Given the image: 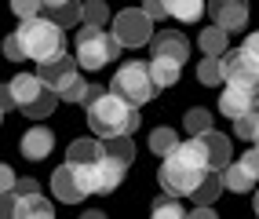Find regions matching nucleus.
Returning a JSON list of instances; mask_svg holds the SVG:
<instances>
[{"label":"nucleus","mask_w":259,"mask_h":219,"mask_svg":"<svg viewBox=\"0 0 259 219\" xmlns=\"http://www.w3.org/2000/svg\"><path fill=\"white\" fill-rule=\"evenodd\" d=\"M44 19L55 22L59 29H73L84 22V4H73V0H48L44 4Z\"/></svg>","instance_id":"16"},{"label":"nucleus","mask_w":259,"mask_h":219,"mask_svg":"<svg viewBox=\"0 0 259 219\" xmlns=\"http://www.w3.org/2000/svg\"><path fill=\"white\" fill-rule=\"evenodd\" d=\"M150 219H190V212H183V205H176V197L161 194L157 201H153V212Z\"/></svg>","instance_id":"29"},{"label":"nucleus","mask_w":259,"mask_h":219,"mask_svg":"<svg viewBox=\"0 0 259 219\" xmlns=\"http://www.w3.org/2000/svg\"><path fill=\"white\" fill-rule=\"evenodd\" d=\"M88 88H92V84L77 73L73 80H66L62 88H59V103H80V106H84V99H88Z\"/></svg>","instance_id":"28"},{"label":"nucleus","mask_w":259,"mask_h":219,"mask_svg":"<svg viewBox=\"0 0 259 219\" xmlns=\"http://www.w3.org/2000/svg\"><path fill=\"white\" fill-rule=\"evenodd\" d=\"M8 92H11V103L19 106L26 117H33V121L51 117V110H55V103H59V95L51 88H44V80L37 73H19L8 84Z\"/></svg>","instance_id":"4"},{"label":"nucleus","mask_w":259,"mask_h":219,"mask_svg":"<svg viewBox=\"0 0 259 219\" xmlns=\"http://www.w3.org/2000/svg\"><path fill=\"white\" fill-rule=\"evenodd\" d=\"M208 154H204L201 139H186L171 157L161 161V190L168 197H194V190L204 183V176H208Z\"/></svg>","instance_id":"1"},{"label":"nucleus","mask_w":259,"mask_h":219,"mask_svg":"<svg viewBox=\"0 0 259 219\" xmlns=\"http://www.w3.org/2000/svg\"><path fill=\"white\" fill-rule=\"evenodd\" d=\"M143 11H146V19L153 22V19H164V15H168V4H161V0H146V4H143Z\"/></svg>","instance_id":"35"},{"label":"nucleus","mask_w":259,"mask_h":219,"mask_svg":"<svg viewBox=\"0 0 259 219\" xmlns=\"http://www.w3.org/2000/svg\"><path fill=\"white\" fill-rule=\"evenodd\" d=\"M252 208H255V219H259V190H255V205Z\"/></svg>","instance_id":"39"},{"label":"nucleus","mask_w":259,"mask_h":219,"mask_svg":"<svg viewBox=\"0 0 259 219\" xmlns=\"http://www.w3.org/2000/svg\"><path fill=\"white\" fill-rule=\"evenodd\" d=\"M124 172H128V168H120L110 157H102L95 168H80L84 183H88V194H113L120 187V179H124Z\"/></svg>","instance_id":"9"},{"label":"nucleus","mask_w":259,"mask_h":219,"mask_svg":"<svg viewBox=\"0 0 259 219\" xmlns=\"http://www.w3.org/2000/svg\"><path fill=\"white\" fill-rule=\"evenodd\" d=\"M212 19L219 29H227V33H241L248 22V8L241 4V0H223V4L212 8Z\"/></svg>","instance_id":"17"},{"label":"nucleus","mask_w":259,"mask_h":219,"mask_svg":"<svg viewBox=\"0 0 259 219\" xmlns=\"http://www.w3.org/2000/svg\"><path fill=\"white\" fill-rule=\"evenodd\" d=\"M113 40L120 48H143V44H153V22L146 19L143 8H124L113 15Z\"/></svg>","instance_id":"7"},{"label":"nucleus","mask_w":259,"mask_h":219,"mask_svg":"<svg viewBox=\"0 0 259 219\" xmlns=\"http://www.w3.org/2000/svg\"><path fill=\"white\" fill-rule=\"evenodd\" d=\"M15 37H19L26 59H37L40 66L55 62L66 55V40H62V29L55 22H48L44 15L33 22H19V29H15Z\"/></svg>","instance_id":"3"},{"label":"nucleus","mask_w":259,"mask_h":219,"mask_svg":"<svg viewBox=\"0 0 259 219\" xmlns=\"http://www.w3.org/2000/svg\"><path fill=\"white\" fill-rule=\"evenodd\" d=\"M117 40L110 29H95V26H84L77 33V48H73V59L80 70H102L117 59Z\"/></svg>","instance_id":"6"},{"label":"nucleus","mask_w":259,"mask_h":219,"mask_svg":"<svg viewBox=\"0 0 259 219\" xmlns=\"http://www.w3.org/2000/svg\"><path fill=\"white\" fill-rule=\"evenodd\" d=\"M223 190H227V183H223V172H208V176H204V183L194 190V205H208V208H212L215 201H219Z\"/></svg>","instance_id":"22"},{"label":"nucleus","mask_w":259,"mask_h":219,"mask_svg":"<svg viewBox=\"0 0 259 219\" xmlns=\"http://www.w3.org/2000/svg\"><path fill=\"white\" fill-rule=\"evenodd\" d=\"M15 183H19V176L11 172V164H4V168H0V187H4V194L15 190Z\"/></svg>","instance_id":"36"},{"label":"nucleus","mask_w":259,"mask_h":219,"mask_svg":"<svg viewBox=\"0 0 259 219\" xmlns=\"http://www.w3.org/2000/svg\"><path fill=\"white\" fill-rule=\"evenodd\" d=\"M183 124H186V132L194 139H201V136H208V132H215V117L204 110V106H194V110L183 113Z\"/></svg>","instance_id":"21"},{"label":"nucleus","mask_w":259,"mask_h":219,"mask_svg":"<svg viewBox=\"0 0 259 219\" xmlns=\"http://www.w3.org/2000/svg\"><path fill=\"white\" fill-rule=\"evenodd\" d=\"M4 55H8L11 62H26V52H22V44H19V37H15V33L4 40Z\"/></svg>","instance_id":"33"},{"label":"nucleus","mask_w":259,"mask_h":219,"mask_svg":"<svg viewBox=\"0 0 259 219\" xmlns=\"http://www.w3.org/2000/svg\"><path fill=\"white\" fill-rule=\"evenodd\" d=\"M88 113V128L95 132V139H120V136H135L143 124V117H139V106H132L124 103L120 95H113L106 88V95H99L95 103L84 110Z\"/></svg>","instance_id":"2"},{"label":"nucleus","mask_w":259,"mask_h":219,"mask_svg":"<svg viewBox=\"0 0 259 219\" xmlns=\"http://www.w3.org/2000/svg\"><path fill=\"white\" fill-rule=\"evenodd\" d=\"M241 52H245V55L252 59V66L259 70V33H248V37H245V44H241Z\"/></svg>","instance_id":"34"},{"label":"nucleus","mask_w":259,"mask_h":219,"mask_svg":"<svg viewBox=\"0 0 259 219\" xmlns=\"http://www.w3.org/2000/svg\"><path fill=\"white\" fill-rule=\"evenodd\" d=\"M150 73H153V84H157V88H171V84L179 80L183 66L171 62V59H150Z\"/></svg>","instance_id":"23"},{"label":"nucleus","mask_w":259,"mask_h":219,"mask_svg":"<svg viewBox=\"0 0 259 219\" xmlns=\"http://www.w3.org/2000/svg\"><path fill=\"white\" fill-rule=\"evenodd\" d=\"M201 52H204V59H223L230 52V33L219 29L215 22L208 29H201Z\"/></svg>","instance_id":"19"},{"label":"nucleus","mask_w":259,"mask_h":219,"mask_svg":"<svg viewBox=\"0 0 259 219\" xmlns=\"http://www.w3.org/2000/svg\"><path fill=\"white\" fill-rule=\"evenodd\" d=\"M110 92L120 95V99H124V103H132V106H143V103H150V99H157L161 88L153 84L150 62H124V66L113 73Z\"/></svg>","instance_id":"5"},{"label":"nucleus","mask_w":259,"mask_h":219,"mask_svg":"<svg viewBox=\"0 0 259 219\" xmlns=\"http://www.w3.org/2000/svg\"><path fill=\"white\" fill-rule=\"evenodd\" d=\"M223 183H227V190H230V194H248V190L255 187V179H252L237 161L227 168V172H223Z\"/></svg>","instance_id":"25"},{"label":"nucleus","mask_w":259,"mask_h":219,"mask_svg":"<svg viewBox=\"0 0 259 219\" xmlns=\"http://www.w3.org/2000/svg\"><path fill=\"white\" fill-rule=\"evenodd\" d=\"M51 194H55V201H62V205H80L84 197H88V183H84L80 168L73 164H62L51 172Z\"/></svg>","instance_id":"8"},{"label":"nucleus","mask_w":259,"mask_h":219,"mask_svg":"<svg viewBox=\"0 0 259 219\" xmlns=\"http://www.w3.org/2000/svg\"><path fill=\"white\" fill-rule=\"evenodd\" d=\"M183 146V139H179V132L176 128H153L150 132V150H153V157H171L176 150Z\"/></svg>","instance_id":"20"},{"label":"nucleus","mask_w":259,"mask_h":219,"mask_svg":"<svg viewBox=\"0 0 259 219\" xmlns=\"http://www.w3.org/2000/svg\"><path fill=\"white\" fill-rule=\"evenodd\" d=\"M259 106V88H237V84H227L219 95V113L230 117V121H241L248 110Z\"/></svg>","instance_id":"10"},{"label":"nucleus","mask_w":259,"mask_h":219,"mask_svg":"<svg viewBox=\"0 0 259 219\" xmlns=\"http://www.w3.org/2000/svg\"><path fill=\"white\" fill-rule=\"evenodd\" d=\"M102 157H106L102 139H73L66 146V164H73V168H95Z\"/></svg>","instance_id":"15"},{"label":"nucleus","mask_w":259,"mask_h":219,"mask_svg":"<svg viewBox=\"0 0 259 219\" xmlns=\"http://www.w3.org/2000/svg\"><path fill=\"white\" fill-rule=\"evenodd\" d=\"M106 22H110V8L102 4V0H92V4H84V26L106 29Z\"/></svg>","instance_id":"31"},{"label":"nucleus","mask_w":259,"mask_h":219,"mask_svg":"<svg viewBox=\"0 0 259 219\" xmlns=\"http://www.w3.org/2000/svg\"><path fill=\"white\" fill-rule=\"evenodd\" d=\"M102 146H106V157H110V161H117L120 168H128V164L135 161V143H132V136H120V139H106Z\"/></svg>","instance_id":"24"},{"label":"nucleus","mask_w":259,"mask_h":219,"mask_svg":"<svg viewBox=\"0 0 259 219\" xmlns=\"http://www.w3.org/2000/svg\"><path fill=\"white\" fill-rule=\"evenodd\" d=\"M150 59H171V62H179L183 66V59L190 55V40L183 37L179 29H161L157 37H153V44H150Z\"/></svg>","instance_id":"12"},{"label":"nucleus","mask_w":259,"mask_h":219,"mask_svg":"<svg viewBox=\"0 0 259 219\" xmlns=\"http://www.w3.org/2000/svg\"><path fill=\"white\" fill-rule=\"evenodd\" d=\"M197 80L204 84V88L227 84V77H223V59H201V62H197Z\"/></svg>","instance_id":"27"},{"label":"nucleus","mask_w":259,"mask_h":219,"mask_svg":"<svg viewBox=\"0 0 259 219\" xmlns=\"http://www.w3.org/2000/svg\"><path fill=\"white\" fill-rule=\"evenodd\" d=\"M201 146H204V154H208V168H212V172H227V168L234 164L230 136H223V132H208V136H201Z\"/></svg>","instance_id":"14"},{"label":"nucleus","mask_w":259,"mask_h":219,"mask_svg":"<svg viewBox=\"0 0 259 219\" xmlns=\"http://www.w3.org/2000/svg\"><path fill=\"white\" fill-rule=\"evenodd\" d=\"M190 219H219V215H215V208H208V205H197L194 212H190Z\"/></svg>","instance_id":"37"},{"label":"nucleus","mask_w":259,"mask_h":219,"mask_svg":"<svg viewBox=\"0 0 259 219\" xmlns=\"http://www.w3.org/2000/svg\"><path fill=\"white\" fill-rule=\"evenodd\" d=\"M255 146H259V136H255Z\"/></svg>","instance_id":"40"},{"label":"nucleus","mask_w":259,"mask_h":219,"mask_svg":"<svg viewBox=\"0 0 259 219\" xmlns=\"http://www.w3.org/2000/svg\"><path fill=\"white\" fill-rule=\"evenodd\" d=\"M237 164H241V168H245V172H248V176H252L255 183H259V146H248V150H245V154H241V157H237Z\"/></svg>","instance_id":"32"},{"label":"nucleus","mask_w":259,"mask_h":219,"mask_svg":"<svg viewBox=\"0 0 259 219\" xmlns=\"http://www.w3.org/2000/svg\"><path fill=\"white\" fill-rule=\"evenodd\" d=\"M19 150H22L26 161H44L51 150H55V132L44 128V124H33L26 136L19 139Z\"/></svg>","instance_id":"13"},{"label":"nucleus","mask_w":259,"mask_h":219,"mask_svg":"<svg viewBox=\"0 0 259 219\" xmlns=\"http://www.w3.org/2000/svg\"><path fill=\"white\" fill-rule=\"evenodd\" d=\"M234 136L237 139H248V143H255V136H259V106L255 110H248L241 121H234Z\"/></svg>","instance_id":"30"},{"label":"nucleus","mask_w":259,"mask_h":219,"mask_svg":"<svg viewBox=\"0 0 259 219\" xmlns=\"http://www.w3.org/2000/svg\"><path fill=\"white\" fill-rule=\"evenodd\" d=\"M80 219H110V215L99 212V208H88V212H80Z\"/></svg>","instance_id":"38"},{"label":"nucleus","mask_w":259,"mask_h":219,"mask_svg":"<svg viewBox=\"0 0 259 219\" xmlns=\"http://www.w3.org/2000/svg\"><path fill=\"white\" fill-rule=\"evenodd\" d=\"M168 15H171V19H179V22H197L204 15V4H201V0H171Z\"/></svg>","instance_id":"26"},{"label":"nucleus","mask_w":259,"mask_h":219,"mask_svg":"<svg viewBox=\"0 0 259 219\" xmlns=\"http://www.w3.org/2000/svg\"><path fill=\"white\" fill-rule=\"evenodd\" d=\"M40 80H44V88H51L59 95V88L66 80H73L77 77V59H70V55H62V59H55V62H48V66H40V73H37Z\"/></svg>","instance_id":"18"},{"label":"nucleus","mask_w":259,"mask_h":219,"mask_svg":"<svg viewBox=\"0 0 259 219\" xmlns=\"http://www.w3.org/2000/svg\"><path fill=\"white\" fill-rule=\"evenodd\" d=\"M223 77H227V84H237V88H259V70L241 48L223 55Z\"/></svg>","instance_id":"11"}]
</instances>
